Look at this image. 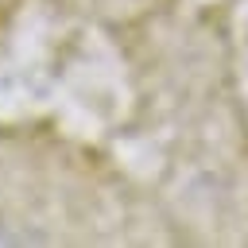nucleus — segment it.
Listing matches in <instances>:
<instances>
[]
</instances>
